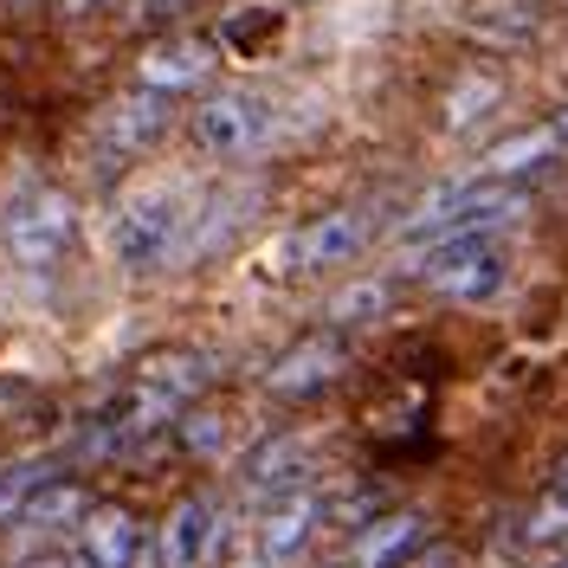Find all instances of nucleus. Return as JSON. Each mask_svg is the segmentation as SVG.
<instances>
[{"label": "nucleus", "mask_w": 568, "mask_h": 568, "mask_svg": "<svg viewBox=\"0 0 568 568\" xmlns=\"http://www.w3.org/2000/svg\"><path fill=\"white\" fill-rule=\"evenodd\" d=\"M471 27L491 45H524V39H536V7H524V0H485L471 13Z\"/></svg>", "instance_id": "20"}, {"label": "nucleus", "mask_w": 568, "mask_h": 568, "mask_svg": "<svg viewBox=\"0 0 568 568\" xmlns=\"http://www.w3.org/2000/svg\"><path fill=\"white\" fill-rule=\"evenodd\" d=\"M311 485V439L304 433H278V439H258L246 459H240V491L252 504H272V497Z\"/></svg>", "instance_id": "12"}, {"label": "nucleus", "mask_w": 568, "mask_h": 568, "mask_svg": "<svg viewBox=\"0 0 568 568\" xmlns=\"http://www.w3.org/2000/svg\"><path fill=\"white\" fill-rule=\"evenodd\" d=\"M549 130H556V136H562V149H568V104L556 110V123H549Z\"/></svg>", "instance_id": "28"}, {"label": "nucleus", "mask_w": 568, "mask_h": 568, "mask_svg": "<svg viewBox=\"0 0 568 568\" xmlns=\"http://www.w3.org/2000/svg\"><path fill=\"white\" fill-rule=\"evenodd\" d=\"M524 187L517 181H465V187H439L420 213L400 220L407 246H446V240H497V226H510L524 213Z\"/></svg>", "instance_id": "2"}, {"label": "nucleus", "mask_w": 568, "mask_h": 568, "mask_svg": "<svg viewBox=\"0 0 568 568\" xmlns=\"http://www.w3.org/2000/svg\"><path fill=\"white\" fill-rule=\"evenodd\" d=\"M45 478H52V465H39V459L0 465V524H13V510H20V504H27Z\"/></svg>", "instance_id": "22"}, {"label": "nucleus", "mask_w": 568, "mask_h": 568, "mask_svg": "<svg viewBox=\"0 0 568 568\" xmlns=\"http://www.w3.org/2000/svg\"><path fill=\"white\" fill-rule=\"evenodd\" d=\"M375 240V213L368 207H329L317 220H304L291 240H284V272L291 278H311V272H336L362 258V246Z\"/></svg>", "instance_id": "7"}, {"label": "nucleus", "mask_w": 568, "mask_h": 568, "mask_svg": "<svg viewBox=\"0 0 568 568\" xmlns=\"http://www.w3.org/2000/svg\"><path fill=\"white\" fill-rule=\"evenodd\" d=\"M207 71H213V39H162L142 59V84L162 91V98H175L181 84H201Z\"/></svg>", "instance_id": "15"}, {"label": "nucleus", "mask_w": 568, "mask_h": 568, "mask_svg": "<svg viewBox=\"0 0 568 568\" xmlns=\"http://www.w3.org/2000/svg\"><path fill=\"white\" fill-rule=\"evenodd\" d=\"M323 510H329V497H323L317 485H297V491L272 497L265 517H258V562L265 568H291L311 542H317L323 524H329Z\"/></svg>", "instance_id": "10"}, {"label": "nucleus", "mask_w": 568, "mask_h": 568, "mask_svg": "<svg viewBox=\"0 0 568 568\" xmlns=\"http://www.w3.org/2000/svg\"><path fill=\"white\" fill-rule=\"evenodd\" d=\"M220 549H226V504L213 491H187L169 510L162 536H155V562L162 568H207V562H220Z\"/></svg>", "instance_id": "8"}, {"label": "nucleus", "mask_w": 568, "mask_h": 568, "mask_svg": "<svg viewBox=\"0 0 568 568\" xmlns=\"http://www.w3.org/2000/svg\"><path fill=\"white\" fill-rule=\"evenodd\" d=\"M84 510H91V491H84L78 478H59V471H52V478L13 510V530L20 536H65V524H78Z\"/></svg>", "instance_id": "14"}, {"label": "nucleus", "mask_w": 568, "mask_h": 568, "mask_svg": "<svg viewBox=\"0 0 568 568\" xmlns=\"http://www.w3.org/2000/svg\"><path fill=\"white\" fill-rule=\"evenodd\" d=\"M549 568H568V556H556V562H549Z\"/></svg>", "instance_id": "29"}, {"label": "nucleus", "mask_w": 568, "mask_h": 568, "mask_svg": "<svg viewBox=\"0 0 568 568\" xmlns=\"http://www.w3.org/2000/svg\"><path fill=\"white\" fill-rule=\"evenodd\" d=\"M13 7H33V0H13Z\"/></svg>", "instance_id": "30"}, {"label": "nucleus", "mask_w": 568, "mask_h": 568, "mask_svg": "<svg viewBox=\"0 0 568 568\" xmlns=\"http://www.w3.org/2000/svg\"><path fill=\"white\" fill-rule=\"evenodd\" d=\"M187 7H194V0H123V20H130V27H169Z\"/></svg>", "instance_id": "25"}, {"label": "nucleus", "mask_w": 568, "mask_h": 568, "mask_svg": "<svg viewBox=\"0 0 568 568\" xmlns=\"http://www.w3.org/2000/svg\"><path fill=\"white\" fill-rule=\"evenodd\" d=\"M426 542V517L420 510H382L375 524H362L343 549L336 568H407V556Z\"/></svg>", "instance_id": "13"}, {"label": "nucleus", "mask_w": 568, "mask_h": 568, "mask_svg": "<svg viewBox=\"0 0 568 568\" xmlns=\"http://www.w3.org/2000/svg\"><path fill=\"white\" fill-rule=\"evenodd\" d=\"M187 246V201L175 187H142L110 213V252L123 272H162Z\"/></svg>", "instance_id": "3"}, {"label": "nucleus", "mask_w": 568, "mask_h": 568, "mask_svg": "<svg viewBox=\"0 0 568 568\" xmlns=\"http://www.w3.org/2000/svg\"><path fill=\"white\" fill-rule=\"evenodd\" d=\"M272 98L258 91H213L187 110V142L207 155V162H246L272 142Z\"/></svg>", "instance_id": "4"}, {"label": "nucleus", "mask_w": 568, "mask_h": 568, "mask_svg": "<svg viewBox=\"0 0 568 568\" xmlns=\"http://www.w3.org/2000/svg\"><path fill=\"white\" fill-rule=\"evenodd\" d=\"M265 33H278V13L272 7H252V13H233L226 27H220V45H233V52H252Z\"/></svg>", "instance_id": "24"}, {"label": "nucleus", "mask_w": 568, "mask_h": 568, "mask_svg": "<svg viewBox=\"0 0 568 568\" xmlns=\"http://www.w3.org/2000/svg\"><path fill=\"white\" fill-rule=\"evenodd\" d=\"M497 98H504V84H497V78H478V71H471V78H465L459 91L446 98V130H465V123H478V116H485V110H491Z\"/></svg>", "instance_id": "21"}, {"label": "nucleus", "mask_w": 568, "mask_h": 568, "mask_svg": "<svg viewBox=\"0 0 568 568\" xmlns=\"http://www.w3.org/2000/svg\"><path fill=\"white\" fill-rule=\"evenodd\" d=\"M0 240H7L20 272H33V278L59 272L65 252L78 246V207H71V194L59 181L27 175L7 194V207H0Z\"/></svg>", "instance_id": "1"}, {"label": "nucleus", "mask_w": 568, "mask_h": 568, "mask_svg": "<svg viewBox=\"0 0 568 568\" xmlns=\"http://www.w3.org/2000/svg\"><path fill=\"white\" fill-rule=\"evenodd\" d=\"M568 536V459L556 465V478L542 485V497L530 504V517H524V542H562Z\"/></svg>", "instance_id": "19"}, {"label": "nucleus", "mask_w": 568, "mask_h": 568, "mask_svg": "<svg viewBox=\"0 0 568 568\" xmlns=\"http://www.w3.org/2000/svg\"><path fill=\"white\" fill-rule=\"evenodd\" d=\"M252 207H258V187H226V194H213L207 213H187V226H194V240H187V258H207V252H220L226 240H233V226L240 220H252Z\"/></svg>", "instance_id": "16"}, {"label": "nucleus", "mask_w": 568, "mask_h": 568, "mask_svg": "<svg viewBox=\"0 0 568 568\" xmlns=\"http://www.w3.org/2000/svg\"><path fill=\"white\" fill-rule=\"evenodd\" d=\"M388 304H394L388 278H355L349 291H336V297L323 304V329H336V336H343V329H368Z\"/></svg>", "instance_id": "18"}, {"label": "nucleus", "mask_w": 568, "mask_h": 568, "mask_svg": "<svg viewBox=\"0 0 568 568\" xmlns=\"http://www.w3.org/2000/svg\"><path fill=\"white\" fill-rule=\"evenodd\" d=\"M407 568H459V556H453V549H439V542H420V549L407 556Z\"/></svg>", "instance_id": "26"}, {"label": "nucleus", "mask_w": 568, "mask_h": 568, "mask_svg": "<svg viewBox=\"0 0 568 568\" xmlns=\"http://www.w3.org/2000/svg\"><path fill=\"white\" fill-rule=\"evenodd\" d=\"M343 368H349V343H343L336 329H311V336H297V343L265 368V394H278V400H311V394L336 388Z\"/></svg>", "instance_id": "9"}, {"label": "nucleus", "mask_w": 568, "mask_h": 568, "mask_svg": "<svg viewBox=\"0 0 568 568\" xmlns=\"http://www.w3.org/2000/svg\"><path fill=\"white\" fill-rule=\"evenodd\" d=\"M169 116H175V98H162V91L136 84V91L110 98V104L91 116V136H84V142H91V155H98V162H130V155H142V149H155V142H162Z\"/></svg>", "instance_id": "6"}, {"label": "nucleus", "mask_w": 568, "mask_h": 568, "mask_svg": "<svg viewBox=\"0 0 568 568\" xmlns=\"http://www.w3.org/2000/svg\"><path fill=\"white\" fill-rule=\"evenodd\" d=\"M110 0H59V13H71V20H91V13H104Z\"/></svg>", "instance_id": "27"}, {"label": "nucleus", "mask_w": 568, "mask_h": 568, "mask_svg": "<svg viewBox=\"0 0 568 568\" xmlns=\"http://www.w3.org/2000/svg\"><path fill=\"white\" fill-rule=\"evenodd\" d=\"M420 284L433 297H446V304H485L504 291L510 278V258L497 240H446V246H426L420 252Z\"/></svg>", "instance_id": "5"}, {"label": "nucleus", "mask_w": 568, "mask_h": 568, "mask_svg": "<svg viewBox=\"0 0 568 568\" xmlns=\"http://www.w3.org/2000/svg\"><path fill=\"white\" fill-rule=\"evenodd\" d=\"M142 562V517L130 504H91L71 524V568H136Z\"/></svg>", "instance_id": "11"}, {"label": "nucleus", "mask_w": 568, "mask_h": 568, "mask_svg": "<svg viewBox=\"0 0 568 568\" xmlns=\"http://www.w3.org/2000/svg\"><path fill=\"white\" fill-rule=\"evenodd\" d=\"M175 433H181V453L187 459H213L226 446V420H213V414H181Z\"/></svg>", "instance_id": "23"}, {"label": "nucleus", "mask_w": 568, "mask_h": 568, "mask_svg": "<svg viewBox=\"0 0 568 568\" xmlns=\"http://www.w3.org/2000/svg\"><path fill=\"white\" fill-rule=\"evenodd\" d=\"M549 162H562V136L556 130H530V136H510L485 155V181H517L524 187V175L549 169Z\"/></svg>", "instance_id": "17"}]
</instances>
